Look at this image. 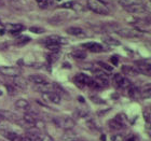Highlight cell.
Returning <instances> with one entry per match:
<instances>
[{
  "label": "cell",
  "mask_w": 151,
  "mask_h": 141,
  "mask_svg": "<svg viewBox=\"0 0 151 141\" xmlns=\"http://www.w3.org/2000/svg\"><path fill=\"white\" fill-rule=\"evenodd\" d=\"M110 62L113 64V65H114V66H116V65L119 64V59H118V57H116V56H112V57H111Z\"/></svg>",
  "instance_id": "obj_36"
},
{
  "label": "cell",
  "mask_w": 151,
  "mask_h": 141,
  "mask_svg": "<svg viewBox=\"0 0 151 141\" xmlns=\"http://www.w3.org/2000/svg\"><path fill=\"white\" fill-rule=\"evenodd\" d=\"M108 126H109V128H110L111 130H120L121 128L124 127V126L121 125V124H120V123L114 119L110 120V121L108 122Z\"/></svg>",
  "instance_id": "obj_22"
},
{
  "label": "cell",
  "mask_w": 151,
  "mask_h": 141,
  "mask_svg": "<svg viewBox=\"0 0 151 141\" xmlns=\"http://www.w3.org/2000/svg\"><path fill=\"white\" fill-rule=\"evenodd\" d=\"M137 2V0H120V4L123 6V8H125L127 6H131L133 3H136Z\"/></svg>",
  "instance_id": "obj_28"
},
{
  "label": "cell",
  "mask_w": 151,
  "mask_h": 141,
  "mask_svg": "<svg viewBox=\"0 0 151 141\" xmlns=\"http://www.w3.org/2000/svg\"><path fill=\"white\" fill-rule=\"evenodd\" d=\"M14 79V81H13V85L15 86L17 89H23V88H26L27 86V83L24 79H22L21 77H16V78H13Z\"/></svg>",
  "instance_id": "obj_19"
},
{
  "label": "cell",
  "mask_w": 151,
  "mask_h": 141,
  "mask_svg": "<svg viewBox=\"0 0 151 141\" xmlns=\"http://www.w3.org/2000/svg\"><path fill=\"white\" fill-rule=\"evenodd\" d=\"M30 38L27 37V36H19V38H16L15 39V45H17V47H23V45H25V44L29 43L30 42Z\"/></svg>",
  "instance_id": "obj_20"
},
{
  "label": "cell",
  "mask_w": 151,
  "mask_h": 141,
  "mask_svg": "<svg viewBox=\"0 0 151 141\" xmlns=\"http://www.w3.org/2000/svg\"><path fill=\"white\" fill-rule=\"evenodd\" d=\"M0 73L2 75H6V77H9V78H16V77H19L22 71L19 67H14V66H3L0 67Z\"/></svg>",
  "instance_id": "obj_2"
},
{
  "label": "cell",
  "mask_w": 151,
  "mask_h": 141,
  "mask_svg": "<svg viewBox=\"0 0 151 141\" xmlns=\"http://www.w3.org/2000/svg\"><path fill=\"white\" fill-rule=\"evenodd\" d=\"M29 30L34 34H43L44 32V29L43 28H40V27H30Z\"/></svg>",
  "instance_id": "obj_32"
},
{
  "label": "cell",
  "mask_w": 151,
  "mask_h": 141,
  "mask_svg": "<svg viewBox=\"0 0 151 141\" xmlns=\"http://www.w3.org/2000/svg\"><path fill=\"white\" fill-rule=\"evenodd\" d=\"M6 29L11 35H19V32L24 29V26L22 24H6Z\"/></svg>",
  "instance_id": "obj_11"
},
{
  "label": "cell",
  "mask_w": 151,
  "mask_h": 141,
  "mask_svg": "<svg viewBox=\"0 0 151 141\" xmlns=\"http://www.w3.org/2000/svg\"><path fill=\"white\" fill-rule=\"evenodd\" d=\"M71 55L75 57L76 59H84L85 57H86V53L82 50H75L71 53Z\"/></svg>",
  "instance_id": "obj_24"
},
{
  "label": "cell",
  "mask_w": 151,
  "mask_h": 141,
  "mask_svg": "<svg viewBox=\"0 0 151 141\" xmlns=\"http://www.w3.org/2000/svg\"><path fill=\"white\" fill-rule=\"evenodd\" d=\"M57 58H58L57 53H52V54H50V55H47V62L51 64L54 63V62H56Z\"/></svg>",
  "instance_id": "obj_30"
},
{
  "label": "cell",
  "mask_w": 151,
  "mask_h": 141,
  "mask_svg": "<svg viewBox=\"0 0 151 141\" xmlns=\"http://www.w3.org/2000/svg\"><path fill=\"white\" fill-rule=\"evenodd\" d=\"M144 119L147 123H151V113L144 112Z\"/></svg>",
  "instance_id": "obj_33"
},
{
  "label": "cell",
  "mask_w": 151,
  "mask_h": 141,
  "mask_svg": "<svg viewBox=\"0 0 151 141\" xmlns=\"http://www.w3.org/2000/svg\"><path fill=\"white\" fill-rule=\"evenodd\" d=\"M6 88H8V92H9V94L10 95H15L16 94V91H17V88L14 86L13 84H8V85H6Z\"/></svg>",
  "instance_id": "obj_31"
},
{
  "label": "cell",
  "mask_w": 151,
  "mask_h": 141,
  "mask_svg": "<svg viewBox=\"0 0 151 141\" xmlns=\"http://www.w3.org/2000/svg\"><path fill=\"white\" fill-rule=\"evenodd\" d=\"M42 98L44 101L50 102V104H58L60 102V96L57 94L56 92H49V93H44L42 94Z\"/></svg>",
  "instance_id": "obj_5"
},
{
  "label": "cell",
  "mask_w": 151,
  "mask_h": 141,
  "mask_svg": "<svg viewBox=\"0 0 151 141\" xmlns=\"http://www.w3.org/2000/svg\"><path fill=\"white\" fill-rule=\"evenodd\" d=\"M68 41L67 39L60 36H50L44 40V44H57V45H63V44H67Z\"/></svg>",
  "instance_id": "obj_6"
},
{
  "label": "cell",
  "mask_w": 151,
  "mask_h": 141,
  "mask_svg": "<svg viewBox=\"0 0 151 141\" xmlns=\"http://www.w3.org/2000/svg\"><path fill=\"white\" fill-rule=\"evenodd\" d=\"M1 95H2V92H1V91H0V96H1Z\"/></svg>",
  "instance_id": "obj_40"
},
{
  "label": "cell",
  "mask_w": 151,
  "mask_h": 141,
  "mask_svg": "<svg viewBox=\"0 0 151 141\" xmlns=\"http://www.w3.org/2000/svg\"><path fill=\"white\" fill-rule=\"evenodd\" d=\"M98 66L101 67L103 70H105V71H107V72H111L113 70V68L110 65H108V64L104 63V62H98Z\"/></svg>",
  "instance_id": "obj_27"
},
{
  "label": "cell",
  "mask_w": 151,
  "mask_h": 141,
  "mask_svg": "<svg viewBox=\"0 0 151 141\" xmlns=\"http://www.w3.org/2000/svg\"><path fill=\"white\" fill-rule=\"evenodd\" d=\"M111 141H124V136L122 134H114L111 136Z\"/></svg>",
  "instance_id": "obj_29"
},
{
  "label": "cell",
  "mask_w": 151,
  "mask_h": 141,
  "mask_svg": "<svg viewBox=\"0 0 151 141\" xmlns=\"http://www.w3.org/2000/svg\"><path fill=\"white\" fill-rule=\"evenodd\" d=\"M78 137H77V135L76 134H73V132H71V130H66V132L64 134L63 136V140L64 141H73L75 139H77Z\"/></svg>",
  "instance_id": "obj_25"
},
{
  "label": "cell",
  "mask_w": 151,
  "mask_h": 141,
  "mask_svg": "<svg viewBox=\"0 0 151 141\" xmlns=\"http://www.w3.org/2000/svg\"><path fill=\"white\" fill-rule=\"evenodd\" d=\"M11 6H13L16 10H23L24 8V2L23 0H9Z\"/></svg>",
  "instance_id": "obj_23"
},
{
  "label": "cell",
  "mask_w": 151,
  "mask_h": 141,
  "mask_svg": "<svg viewBox=\"0 0 151 141\" xmlns=\"http://www.w3.org/2000/svg\"><path fill=\"white\" fill-rule=\"evenodd\" d=\"M73 2H71V1H70V2H65V3H63V4H62V8H68V9H73Z\"/></svg>",
  "instance_id": "obj_34"
},
{
  "label": "cell",
  "mask_w": 151,
  "mask_h": 141,
  "mask_svg": "<svg viewBox=\"0 0 151 141\" xmlns=\"http://www.w3.org/2000/svg\"><path fill=\"white\" fill-rule=\"evenodd\" d=\"M0 117L2 120H6V121L14 122V123H17L19 121V116L16 115L15 113L8 111V110H0Z\"/></svg>",
  "instance_id": "obj_10"
},
{
  "label": "cell",
  "mask_w": 151,
  "mask_h": 141,
  "mask_svg": "<svg viewBox=\"0 0 151 141\" xmlns=\"http://www.w3.org/2000/svg\"><path fill=\"white\" fill-rule=\"evenodd\" d=\"M92 79L88 77V75L84 74V73H78V74L76 75L75 79H73V81L78 86H85V85H88V83L91 82Z\"/></svg>",
  "instance_id": "obj_8"
},
{
  "label": "cell",
  "mask_w": 151,
  "mask_h": 141,
  "mask_svg": "<svg viewBox=\"0 0 151 141\" xmlns=\"http://www.w3.org/2000/svg\"><path fill=\"white\" fill-rule=\"evenodd\" d=\"M1 4H2V2H1V0H0V6H1Z\"/></svg>",
  "instance_id": "obj_41"
},
{
  "label": "cell",
  "mask_w": 151,
  "mask_h": 141,
  "mask_svg": "<svg viewBox=\"0 0 151 141\" xmlns=\"http://www.w3.org/2000/svg\"><path fill=\"white\" fill-rule=\"evenodd\" d=\"M14 107H15V109H17V110H26L30 107V104H29L28 100H26L24 98H19V99H17V100L14 102Z\"/></svg>",
  "instance_id": "obj_16"
},
{
  "label": "cell",
  "mask_w": 151,
  "mask_h": 141,
  "mask_svg": "<svg viewBox=\"0 0 151 141\" xmlns=\"http://www.w3.org/2000/svg\"><path fill=\"white\" fill-rule=\"evenodd\" d=\"M66 32L70 36H75V37L79 38H84L86 36L84 30L80 27H69V28L66 29Z\"/></svg>",
  "instance_id": "obj_12"
},
{
  "label": "cell",
  "mask_w": 151,
  "mask_h": 141,
  "mask_svg": "<svg viewBox=\"0 0 151 141\" xmlns=\"http://www.w3.org/2000/svg\"><path fill=\"white\" fill-rule=\"evenodd\" d=\"M88 9L93 12L101 14V15H107L109 13V10L101 0H88Z\"/></svg>",
  "instance_id": "obj_1"
},
{
  "label": "cell",
  "mask_w": 151,
  "mask_h": 141,
  "mask_svg": "<svg viewBox=\"0 0 151 141\" xmlns=\"http://www.w3.org/2000/svg\"><path fill=\"white\" fill-rule=\"evenodd\" d=\"M124 141H135V137L134 136H129V138L124 139Z\"/></svg>",
  "instance_id": "obj_38"
},
{
  "label": "cell",
  "mask_w": 151,
  "mask_h": 141,
  "mask_svg": "<svg viewBox=\"0 0 151 141\" xmlns=\"http://www.w3.org/2000/svg\"><path fill=\"white\" fill-rule=\"evenodd\" d=\"M122 72L124 74L132 75V77H135V75L139 74V72H138V70L136 69V67H133V66H123Z\"/></svg>",
  "instance_id": "obj_17"
},
{
  "label": "cell",
  "mask_w": 151,
  "mask_h": 141,
  "mask_svg": "<svg viewBox=\"0 0 151 141\" xmlns=\"http://www.w3.org/2000/svg\"><path fill=\"white\" fill-rule=\"evenodd\" d=\"M1 120H2V119H1V117H0V127H1Z\"/></svg>",
  "instance_id": "obj_39"
},
{
  "label": "cell",
  "mask_w": 151,
  "mask_h": 141,
  "mask_svg": "<svg viewBox=\"0 0 151 141\" xmlns=\"http://www.w3.org/2000/svg\"><path fill=\"white\" fill-rule=\"evenodd\" d=\"M8 43H0V51H4L8 49Z\"/></svg>",
  "instance_id": "obj_37"
},
{
  "label": "cell",
  "mask_w": 151,
  "mask_h": 141,
  "mask_svg": "<svg viewBox=\"0 0 151 141\" xmlns=\"http://www.w3.org/2000/svg\"><path fill=\"white\" fill-rule=\"evenodd\" d=\"M68 19V14L67 13H57L55 15L49 19V23L51 25H60L63 22H65Z\"/></svg>",
  "instance_id": "obj_7"
},
{
  "label": "cell",
  "mask_w": 151,
  "mask_h": 141,
  "mask_svg": "<svg viewBox=\"0 0 151 141\" xmlns=\"http://www.w3.org/2000/svg\"><path fill=\"white\" fill-rule=\"evenodd\" d=\"M124 9L129 13H142V12L145 11V6H142V4H140V3L136 2V3L131 4V6H125Z\"/></svg>",
  "instance_id": "obj_15"
},
{
  "label": "cell",
  "mask_w": 151,
  "mask_h": 141,
  "mask_svg": "<svg viewBox=\"0 0 151 141\" xmlns=\"http://www.w3.org/2000/svg\"><path fill=\"white\" fill-rule=\"evenodd\" d=\"M82 47H84L85 50L93 52V53H101V52L104 51L103 45L99 43H96V42H88V43H84L82 44Z\"/></svg>",
  "instance_id": "obj_9"
},
{
  "label": "cell",
  "mask_w": 151,
  "mask_h": 141,
  "mask_svg": "<svg viewBox=\"0 0 151 141\" xmlns=\"http://www.w3.org/2000/svg\"><path fill=\"white\" fill-rule=\"evenodd\" d=\"M140 97L142 99H147V98H151V86H147L144 88V91L140 93Z\"/></svg>",
  "instance_id": "obj_26"
},
{
  "label": "cell",
  "mask_w": 151,
  "mask_h": 141,
  "mask_svg": "<svg viewBox=\"0 0 151 141\" xmlns=\"http://www.w3.org/2000/svg\"><path fill=\"white\" fill-rule=\"evenodd\" d=\"M57 125L60 128H64L65 130H71L75 127L76 122L71 117H63V119H57L56 120Z\"/></svg>",
  "instance_id": "obj_4"
},
{
  "label": "cell",
  "mask_w": 151,
  "mask_h": 141,
  "mask_svg": "<svg viewBox=\"0 0 151 141\" xmlns=\"http://www.w3.org/2000/svg\"><path fill=\"white\" fill-rule=\"evenodd\" d=\"M103 41H104L106 44L110 45V47H118V45H120V41H118L116 39H114V38H112V37H109V36L103 38Z\"/></svg>",
  "instance_id": "obj_21"
},
{
  "label": "cell",
  "mask_w": 151,
  "mask_h": 141,
  "mask_svg": "<svg viewBox=\"0 0 151 141\" xmlns=\"http://www.w3.org/2000/svg\"><path fill=\"white\" fill-rule=\"evenodd\" d=\"M116 32L123 38H138L142 36L139 30L132 29V28H120V29H116Z\"/></svg>",
  "instance_id": "obj_3"
},
{
  "label": "cell",
  "mask_w": 151,
  "mask_h": 141,
  "mask_svg": "<svg viewBox=\"0 0 151 141\" xmlns=\"http://www.w3.org/2000/svg\"><path fill=\"white\" fill-rule=\"evenodd\" d=\"M28 80L32 83H34L35 85H40V84H44V83H47V79L45 77L41 74H32L28 77Z\"/></svg>",
  "instance_id": "obj_13"
},
{
  "label": "cell",
  "mask_w": 151,
  "mask_h": 141,
  "mask_svg": "<svg viewBox=\"0 0 151 141\" xmlns=\"http://www.w3.org/2000/svg\"><path fill=\"white\" fill-rule=\"evenodd\" d=\"M35 89L38 92H40L42 94L44 93H49V92H54V84L53 83H44V84H40V85H36Z\"/></svg>",
  "instance_id": "obj_14"
},
{
  "label": "cell",
  "mask_w": 151,
  "mask_h": 141,
  "mask_svg": "<svg viewBox=\"0 0 151 141\" xmlns=\"http://www.w3.org/2000/svg\"><path fill=\"white\" fill-rule=\"evenodd\" d=\"M3 136L6 137L8 140L10 141H19L21 140V137H19L16 132H10V130H3L2 132Z\"/></svg>",
  "instance_id": "obj_18"
},
{
  "label": "cell",
  "mask_w": 151,
  "mask_h": 141,
  "mask_svg": "<svg viewBox=\"0 0 151 141\" xmlns=\"http://www.w3.org/2000/svg\"><path fill=\"white\" fill-rule=\"evenodd\" d=\"M91 99H92V100H93V101H94V102H96V104H104V101L101 100V98L95 97V96H92Z\"/></svg>",
  "instance_id": "obj_35"
}]
</instances>
